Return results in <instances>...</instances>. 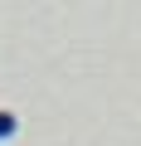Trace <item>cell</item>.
Returning a JSON list of instances; mask_svg holds the SVG:
<instances>
[{
  "instance_id": "cell-1",
  "label": "cell",
  "mask_w": 141,
  "mask_h": 146,
  "mask_svg": "<svg viewBox=\"0 0 141 146\" xmlns=\"http://www.w3.org/2000/svg\"><path fill=\"white\" fill-rule=\"evenodd\" d=\"M15 136V112H0V141Z\"/></svg>"
}]
</instances>
